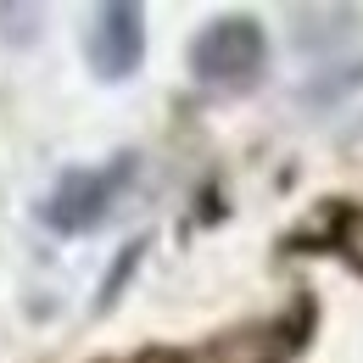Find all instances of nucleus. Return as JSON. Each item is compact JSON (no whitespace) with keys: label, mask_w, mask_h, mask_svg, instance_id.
<instances>
[{"label":"nucleus","mask_w":363,"mask_h":363,"mask_svg":"<svg viewBox=\"0 0 363 363\" xmlns=\"http://www.w3.org/2000/svg\"><path fill=\"white\" fill-rule=\"evenodd\" d=\"M263 67H269V34L246 11L213 17L190 40V73L201 84H213V90H246V84H257Z\"/></svg>","instance_id":"f257e3e1"},{"label":"nucleus","mask_w":363,"mask_h":363,"mask_svg":"<svg viewBox=\"0 0 363 363\" xmlns=\"http://www.w3.org/2000/svg\"><path fill=\"white\" fill-rule=\"evenodd\" d=\"M129 179H135V151H118V157L90 162V168H67L40 201V218L56 235H90L112 213V201L129 190Z\"/></svg>","instance_id":"f03ea898"},{"label":"nucleus","mask_w":363,"mask_h":363,"mask_svg":"<svg viewBox=\"0 0 363 363\" xmlns=\"http://www.w3.org/2000/svg\"><path fill=\"white\" fill-rule=\"evenodd\" d=\"M84 56H90V73H95V79H106V84L135 79L140 62H145V11L129 6V0H106V6H95Z\"/></svg>","instance_id":"7ed1b4c3"}]
</instances>
